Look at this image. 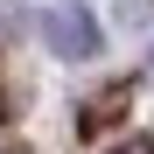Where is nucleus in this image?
I'll return each instance as SVG.
<instances>
[{
	"label": "nucleus",
	"mask_w": 154,
	"mask_h": 154,
	"mask_svg": "<svg viewBox=\"0 0 154 154\" xmlns=\"http://www.w3.org/2000/svg\"><path fill=\"white\" fill-rule=\"evenodd\" d=\"M112 154H154V140H147V133H140V140H119Z\"/></svg>",
	"instance_id": "f03ea898"
},
{
	"label": "nucleus",
	"mask_w": 154,
	"mask_h": 154,
	"mask_svg": "<svg viewBox=\"0 0 154 154\" xmlns=\"http://www.w3.org/2000/svg\"><path fill=\"white\" fill-rule=\"evenodd\" d=\"M42 42L56 49V56H98V21L84 14V7H49L42 14Z\"/></svg>",
	"instance_id": "f257e3e1"
}]
</instances>
